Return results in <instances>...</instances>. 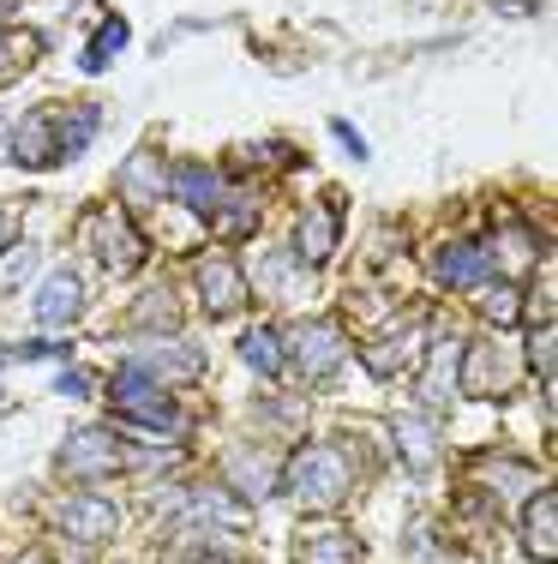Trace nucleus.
<instances>
[{"label":"nucleus","instance_id":"0eeeda50","mask_svg":"<svg viewBox=\"0 0 558 564\" xmlns=\"http://www.w3.org/2000/svg\"><path fill=\"white\" fill-rule=\"evenodd\" d=\"M462 391H474V397H504L511 391V367H504V355L493 343L462 348Z\"/></svg>","mask_w":558,"mask_h":564},{"label":"nucleus","instance_id":"b1692460","mask_svg":"<svg viewBox=\"0 0 558 564\" xmlns=\"http://www.w3.org/2000/svg\"><path fill=\"white\" fill-rule=\"evenodd\" d=\"M450 355H457V343L445 337V360H433L427 384H420V402H427V409H445L450 402V379H457V372H450Z\"/></svg>","mask_w":558,"mask_h":564},{"label":"nucleus","instance_id":"f257e3e1","mask_svg":"<svg viewBox=\"0 0 558 564\" xmlns=\"http://www.w3.org/2000/svg\"><path fill=\"white\" fill-rule=\"evenodd\" d=\"M109 402L127 414L132 426H139L144 438H180V426H186V414L168 402L163 379H151L144 367H127L121 379L109 384Z\"/></svg>","mask_w":558,"mask_h":564},{"label":"nucleus","instance_id":"423d86ee","mask_svg":"<svg viewBox=\"0 0 558 564\" xmlns=\"http://www.w3.org/2000/svg\"><path fill=\"white\" fill-rule=\"evenodd\" d=\"M198 294H205V313L210 318H229V313H241L247 282H241V271H234L222 252H210V259H198Z\"/></svg>","mask_w":558,"mask_h":564},{"label":"nucleus","instance_id":"412c9836","mask_svg":"<svg viewBox=\"0 0 558 564\" xmlns=\"http://www.w3.org/2000/svg\"><path fill=\"white\" fill-rule=\"evenodd\" d=\"M384 330H391V325H384ZM403 355H408V325H396L391 330V337H379V343H366V372H372V379H384V372H396V367H403Z\"/></svg>","mask_w":558,"mask_h":564},{"label":"nucleus","instance_id":"f8f14e48","mask_svg":"<svg viewBox=\"0 0 558 564\" xmlns=\"http://www.w3.org/2000/svg\"><path fill=\"white\" fill-rule=\"evenodd\" d=\"M78 306H85L78 276H73V271H55V276L43 282V294H36V325L61 330V325H73V318H78Z\"/></svg>","mask_w":558,"mask_h":564},{"label":"nucleus","instance_id":"2eb2a0df","mask_svg":"<svg viewBox=\"0 0 558 564\" xmlns=\"http://www.w3.org/2000/svg\"><path fill=\"white\" fill-rule=\"evenodd\" d=\"M12 163L19 169H48L55 163V144H48V115H24L19 127H12Z\"/></svg>","mask_w":558,"mask_h":564},{"label":"nucleus","instance_id":"2f4dec72","mask_svg":"<svg viewBox=\"0 0 558 564\" xmlns=\"http://www.w3.org/2000/svg\"><path fill=\"white\" fill-rule=\"evenodd\" d=\"M186 564H229V558H205V553H198V558H186Z\"/></svg>","mask_w":558,"mask_h":564},{"label":"nucleus","instance_id":"72a5a7b5","mask_svg":"<svg viewBox=\"0 0 558 564\" xmlns=\"http://www.w3.org/2000/svg\"><path fill=\"white\" fill-rule=\"evenodd\" d=\"M7 73H12V61H7V55H0V78H7Z\"/></svg>","mask_w":558,"mask_h":564},{"label":"nucleus","instance_id":"1a4fd4ad","mask_svg":"<svg viewBox=\"0 0 558 564\" xmlns=\"http://www.w3.org/2000/svg\"><path fill=\"white\" fill-rule=\"evenodd\" d=\"M552 517H558V492H552V487H540L535 499L523 505V546H528V553H535L540 564H552V558H558Z\"/></svg>","mask_w":558,"mask_h":564},{"label":"nucleus","instance_id":"9b49d317","mask_svg":"<svg viewBox=\"0 0 558 564\" xmlns=\"http://www.w3.org/2000/svg\"><path fill=\"white\" fill-rule=\"evenodd\" d=\"M486 271H493V259H486V247H474V240H457V247H445L433 259V276L445 282V289H474Z\"/></svg>","mask_w":558,"mask_h":564},{"label":"nucleus","instance_id":"aec40b11","mask_svg":"<svg viewBox=\"0 0 558 564\" xmlns=\"http://www.w3.org/2000/svg\"><path fill=\"white\" fill-rule=\"evenodd\" d=\"M241 360L252 372H264V379H276V372H283V337H276V330H247Z\"/></svg>","mask_w":558,"mask_h":564},{"label":"nucleus","instance_id":"bb28decb","mask_svg":"<svg viewBox=\"0 0 558 564\" xmlns=\"http://www.w3.org/2000/svg\"><path fill=\"white\" fill-rule=\"evenodd\" d=\"M486 318H493V325H511V318H516V289L486 294Z\"/></svg>","mask_w":558,"mask_h":564},{"label":"nucleus","instance_id":"4be33fe9","mask_svg":"<svg viewBox=\"0 0 558 564\" xmlns=\"http://www.w3.org/2000/svg\"><path fill=\"white\" fill-rule=\"evenodd\" d=\"M132 318H139V325H156V337H175V325H180V318H175V294H168V289L144 294Z\"/></svg>","mask_w":558,"mask_h":564},{"label":"nucleus","instance_id":"a211bd4d","mask_svg":"<svg viewBox=\"0 0 558 564\" xmlns=\"http://www.w3.org/2000/svg\"><path fill=\"white\" fill-rule=\"evenodd\" d=\"M300 259L307 264H318V259H330V247H337V210L330 205H313L307 217H300Z\"/></svg>","mask_w":558,"mask_h":564},{"label":"nucleus","instance_id":"c85d7f7f","mask_svg":"<svg viewBox=\"0 0 558 564\" xmlns=\"http://www.w3.org/2000/svg\"><path fill=\"white\" fill-rule=\"evenodd\" d=\"M330 132H337V139H342V144H349V151H354V156H366V144H361V132H354V127H349V120H337V127H330Z\"/></svg>","mask_w":558,"mask_h":564},{"label":"nucleus","instance_id":"7ed1b4c3","mask_svg":"<svg viewBox=\"0 0 558 564\" xmlns=\"http://www.w3.org/2000/svg\"><path fill=\"white\" fill-rule=\"evenodd\" d=\"M288 348H295V367L307 372L313 384H330L342 372V355H349V343H342V330L337 325H300V330H288Z\"/></svg>","mask_w":558,"mask_h":564},{"label":"nucleus","instance_id":"39448f33","mask_svg":"<svg viewBox=\"0 0 558 564\" xmlns=\"http://www.w3.org/2000/svg\"><path fill=\"white\" fill-rule=\"evenodd\" d=\"M55 522H61L66 541H85V546H90V541H109L121 517H114L109 499H97V492H78V499H61V505H55Z\"/></svg>","mask_w":558,"mask_h":564},{"label":"nucleus","instance_id":"cd10ccee","mask_svg":"<svg viewBox=\"0 0 558 564\" xmlns=\"http://www.w3.org/2000/svg\"><path fill=\"white\" fill-rule=\"evenodd\" d=\"M535 372H540V384L552 391V330L540 325V337H535Z\"/></svg>","mask_w":558,"mask_h":564},{"label":"nucleus","instance_id":"a878e982","mask_svg":"<svg viewBox=\"0 0 558 564\" xmlns=\"http://www.w3.org/2000/svg\"><path fill=\"white\" fill-rule=\"evenodd\" d=\"M259 282H264V294H288V289H300V282H288V252L264 259V264H259Z\"/></svg>","mask_w":558,"mask_h":564},{"label":"nucleus","instance_id":"5701e85b","mask_svg":"<svg viewBox=\"0 0 558 564\" xmlns=\"http://www.w3.org/2000/svg\"><path fill=\"white\" fill-rule=\"evenodd\" d=\"M31 271H36V247H31V240H19L12 252H0V294H12Z\"/></svg>","mask_w":558,"mask_h":564},{"label":"nucleus","instance_id":"6ab92c4d","mask_svg":"<svg viewBox=\"0 0 558 564\" xmlns=\"http://www.w3.org/2000/svg\"><path fill=\"white\" fill-rule=\"evenodd\" d=\"M222 468H229V487L241 492L247 505H259L264 492H271V475H264V456L259 451H229V463H222Z\"/></svg>","mask_w":558,"mask_h":564},{"label":"nucleus","instance_id":"473e14b6","mask_svg":"<svg viewBox=\"0 0 558 564\" xmlns=\"http://www.w3.org/2000/svg\"><path fill=\"white\" fill-rule=\"evenodd\" d=\"M19 564H48V558H43V553H24V558H19Z\"/></svg>","mask_w":558,"mask_h":564},{"label":"nucleus","instance_id":"393cba45","mask_svg":"<svg viewBox=\"0 0 558 564\" xmlns=\"http://www.w3.org/2000/svg\"><path fill=\"white\" fill-rule=\"evenodd\" d=\"M127 43V24L121 19H109V24H102V31H97V48H90V55H85V66H102V61H109L114 55V48H121Z\"/></svg>","mask_w":558,"mask_h":564},{"label":"nucleus","instance_id":"9d476101","mask_svg":"<svg viewBox=\"0 0 558 564\" xmlns=\"http://www.w3.org/2000/svg\"><path fill=\"white\" fill-rule=\"evenodd\" d=\"M97 252H102V264H109V271H132V264L144 259V235H132V223L121 217V210H102Z\"/></svg>","mask_w":558,"mask_h":564},{"label":"nucleus","instance_id":"6e6552de","mask_svg":"<svg viewBox=\"0 0 558 564\" xmlns=\"http://www.w3.org/2000/svg\"><path fill=\"white\" fill-rule=\"evenodd\" d=\"M139 367L151 372V379H198V372H205V348L198 343H144Z\"/></svg>","mask_w":558,"mask_h":564},{"label":"nucleus","instance_id":"20e7f679","mask_svg":"<svg viewBox=\"0 0 558 564\" xmlns=\"http://www.w3.org/2000/svg\"><path fill=\"white\" fill-rule=\"evenodd\" d=\"M55 463H61V475H73V480H97V475H109V468H121L127 456L102 426H78V433H66Z\"/></svg>","mask_w":558,"mask_h":564},{"label":"nucleus","instance_id":"c756f323","mask_svg":"<svg viewBox=\"0 0 558 564\" xmlns=\"http://www.w3.org/2000/svg\"><path fill=\"white\" fill-rule=\"evenodd\" d=\"M61 391H66V397H85V391H90L85 372H61Z\"/></svg>","mask_w":558,"mask_h":564},{"label":"nucleus","instance_id":"4468645a","mask_svg":"<svg viewBox=\"0 0 558 564\" xmlns=\"http://www.w3.org/2000/svg\"><path fill=\"white\" fill-rule=\"evenodd\" d=\"M168 193H175L186 210H198V217H210V210L222 205V181L205 163H180L175 174H168Z\"/></svg>","mask_w":558,"mask_h":564},{"label":"nucleus","instance_id":"f3484780","mask_svg":"<svg viewBox=\"0 0 558 564\" xmlns=\"http://www.w3.org/2000/svg\"><path fill=\"white\" fill-rule=\"evenodd\" d=\"M295 558L300 564H354L361 546H354V534H342V529H318V534H307V541L295 546Z\"/></svg>","mask_w":558,"mask_h":564},{"label":"nucleus","instance_id":"dca6fc26","mask_svg":"<svg viewBox=\"0 0 558 564\" xmlns=\"http://www.w3.org/2000/svg\"><path fill=\"white\" fill-rule=\"evenodd\" d=\"M121 193L132 198V205H156V198L168 193L163 163H156L151 151H132V156H127V169H121Z\"/></svg>","mask_w":558,"mask_h":564},{"label":"nucleus","instance_id":"f03ea898","mask_svg":"<svg viewBox=\"0 0 558 564\" xmlns=\"http://www.w3.org/2000/svg\"><path fill=\"white\" fill-rule=\"evenodd\" d=\"M283 487H288V499L307 505V510L337 505L342 492H349V456H342V445L295 451V456H288V468H283Z\"/></svg>","mask_w":558,"mask_h":564},{"label":"nucleus","instance_id":"7c9ffc66","mask_svg":"<svg viewBox=\"0 0 558 564\" xmlns=\"http://www.w3.org/2000/svg\"><path fill=\"white\" fill-rule=\"evenodd\" d=\"M7 235H12V217H7V210H0V247H7Z\"/></svg>","mask_w":558,"mask_h":564},{"label":"nucleus","instance_id":"ddd939ff","mask_svg":"<svg viewBox=\"0 0 558 564\" xmlns=\"http://www.w3.org/2000/svg\"><path fill=\"white\" fill-rule=\"evenodd\" d=\"M391 438H396V451H403L408 475H433V463H438V426H427L420 414H403V421H391Z\"/></svg>","mask_w":558,"mask_h":564}]
</instances>
